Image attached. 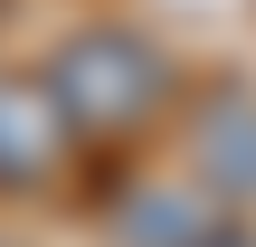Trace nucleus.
Here are the masks:
<instances>
[{"instance_id": "nucleus-1", "label": "nucleus", "mask_w": 256, "mask_h": 247, "mask_svg": "<svg viewBox=\"0 0 256 247\" xmlns=\"http://www.w3.org/2000/svg\"><path fill=\"white\" fill-rule=\"evenodd\" d=\"M57 114L76 124V143H114V133H142L162 105H171V57L162 38L124 29V19H95L76 38H57V57L38 67Z\"/></svg>"}, {"instance_id": "nucleus-2", "label": "nucleus", "mask_w": 256, "mask_h": 247, "mask_svg": "<svg viewBox=\"0 0 256 247\" xmlns=\"http://www.w3.org/2000/svg\"><path fill=\"white\" fill-rule=\"evenodd\" d=\"M76 162V124L57 114L48 76H0V190H48Z\"/></svg>"}, {"instance_id": "nucleus-3", "label": "nucleus", "mask_w": 256, "mask_h": 247, "mask_svg": "<svg viewBox=\"0 0 256 247\" xmlns=\"http://www.w3.org/2000/svg\"><path fill=\"white\" fill-rule=\"evenodd\" d=\"M200 190L238 219V200H256V105L228 95L200 114Z\"/></svg>"}, {"instance_id": "nucleus-4", "label": "nucleus", "mask_w": 256, "mask_h": 247, "mask_svg": "<svg viewBox=\"0 0 256 247\" xmlns=\"http://www.w3.org/2000/svg\"><path fill=\"white\" fill-rule=\"evenodd\" d=\"M218 219H228V209H218L209 190H190V181H162V190H133V200H124L114 238H124V247H200Z\"/></svg>"}, {"instance_id": "nucleus-5", "label": "nucleus", "mask_w": 256, "mask_h": 247, "mask_svg": "<svg viewBox=\"0 0 256 247\" xmlns=\"http://www.w3.org/2000/svg\"><path fill=\"white\" fill-rule=\"evenodd\" d=\"M200 247H256V228H247V219H218V228H209Z\"/></svg>"}]
</instances>
